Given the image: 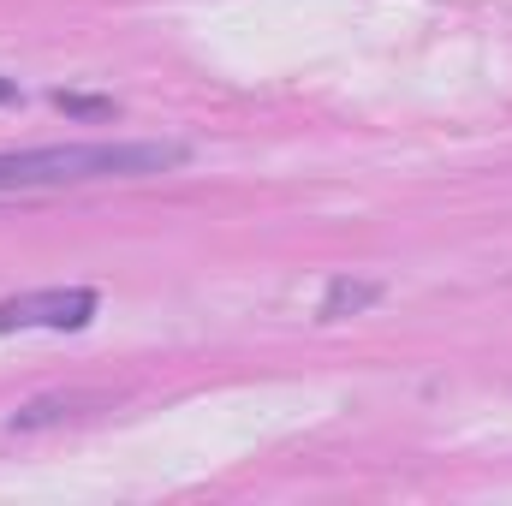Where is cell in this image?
Instances as JSON below:
<instances>
[{"mask_svg":"<svg viewBox=\"0 0 512 506\" xmlns=\"http://www.w3.org/2000/svg\"><path fill=\"white\" fill-rule=\"evenodd\" d=\"M96 310H102V298L90 286H42V292L0 298V334H30V328L78 334V328L96 322Z\"/></svg>","mask_w":512,"mask_h":506,"instance_id":"2","label":"cell"},{"mask_svg":"<svg viewBox=\"0 0 512 506\" xmlns=\"http://www.w3.org/2000/svg\"><path fill=\"white\" fill-rule=\"evenodd\" d=\"M191 149L167 137H120V143H48V149H0V197L6 191H60L96 179H149L185 167Z\"/></svg>","mask_w":512,"mask_h":506,"instance_id":"1","label":"cell"},{"mask_svg":"<svg viewBox=\"0 0 512 506\" xmlns=\"http://www.w3.org/2000/svg\"><path fill=\"white\" fill-rule=\"evenodd\" d=\"M6 102H18V84H12V78H0V108H6Z\"/></svg>","mask_w":512,"mask_h":506,"instance_id":"4","label":"cell"},{"mask_svg":"<svg viewBox=\"0 0 512 506\" xmlns=\"http://www.w3.org/2000/svg\"><path fill=\"white\" fill-rule=\"evenodd\" d=\"M376 298H382L376 280H334L328 298H322V322H340V316H352V310H370Z\"/></svg>","mask_w":512,"mask_h":506,"instance_id":"3","label":"cell"}]
</instances>
